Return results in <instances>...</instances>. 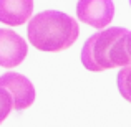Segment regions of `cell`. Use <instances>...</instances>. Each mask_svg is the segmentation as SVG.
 <instances>
[{"mask_svg": "<svg viewBox=\"0 0 131 127\" xmlns=\"http://www.w3.org/2000/svg\"><path fill=\"white\" fill-rule=\"evenodd\" d=\"M12 97L3 88H0V124L8 117L10 111H12Z\"/></svg>", "mask_w": 131, "mask_h": 127, "instance_id": "obj_8", "label": "cell"}, {"mask_svg": "<svg viewBox=\"0 0 131 127\" xmlns=\"http://www.w3.org/2000/svg\"><path fill=\"white\" fill-rule=\"evenodd\" d=\"M80 35L77 18L58 10H45L33 15L27 26V38L40 51L58 53L68 50Z\"/></svg>", "mask_w": 131, "mask_h": 127, "instance_id": "obj_1", "label": "cell"}, {"mask_svg": "<svg viewBox=\"0 0 131 127\" xmlns=\"http://www.w3.org/2000/svg\"><path fill=\"white\" fill-rule=\"evenodd\" d=\"M33 0H0V23L20 26L32 17Z\"/></svg>", "mask_w": 131, "mask_h": 127, "instance_id": "obj_6", "label": "cell"}, {"mask_svg": "<svg viewBox=\"0 0 131 127\" xmlns=\"http://www.w3.org/2000/svg\"><path fill=\"white\" fill-rule=\"evenodd\" d=\"M115 17L113 0H78L77 18L85 25L103 30Z\"/></svg>", "mask_w": 131, "mask_h": 127, "instance_id": "obj_4", "label": "cell"}, {"mask_svg": "<svg viewBox=\"0 0 131 127\" xmlns=\"http://www.w3.org/2000/svg\"><path fill=\"white\" fill-rule=\"evenodd\" d=\"M128 33V30L121 26H110L91 35L81 48V64L93 73L129 66L131 58L126 51Z\"/></svg>", "mask_w": 131, "mask_h": 127, "instance_id": "obj_2", "label": "cell"}, {"mask_svg": "<svg viewBox=\"0 0 131 127\" xmlns=\"http://www.w3.org/2000/svg\"><path fill=\"white\" fill-rule=\"evenodd\" d=\"M28 53L27 41L10 28H0V66L15 68L23 63Z\"/></svg>", "mask_w": 131, "mask_h": 127, "instance_id": "obj_5", "label": "cell"}, {"mask_svg": "<svg viewBox=\"0 0 131 127\" xmlns=\"http://www.w3.org/2000/svg\"><path fill=\"white\" fill-rule=\"evenodd\" d=\"M126 51H128V56L131 58V32L128 33V38H126Z\"/></svg>", "mask_w": 131, "mask_h": 127, "instance_id": "obj_9", "label": "cell"}, {"mask_svg": "<svg viewBox=\"0 0 131 127\" xmlns=\"http://www.w3.org/2000/svg\"><path fill=\"white\" fill-rule=\"evenodd\" d=\"M116 84H118V91L128 102H131V64L129 66H123L119 69L118 76H116Z\"/></svg>", "mask_w": 131, "mask_h": 127, "instance_id": "obj_7", "label": "cell"}, {"mask_svg": "<svg viewBox=\"0 0 131 127\" xmlns=\"http://www.w3.org/2000/svg\"><path fill=\"white\" fill-rule=\"evenodd\" d=\"M129 5H131V0H129Z\"/></svg>", "mask_w": 131, "mask_h": 127, "instance_id": "obj_10", "label": "cell"}, {"mask_svg": "<svg viewBox=\"0 0 131 127\" xmlns=\"http://www.w3.org/2000/svg\"><path fill=\"white\" fill-rule=\"evenodd\" d=\"M0 88H3L12 97V107L15 111L28 109L35 102V88L27 76L15 71H8L0 76Z\"/></svg>", "mask_w": 131, "mask_h": 127, "instance_id": "obj_3", "label": "cell"}]
</instances>
